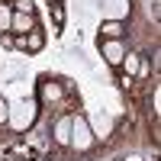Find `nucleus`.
<instances>
[{
  "label": "nucleus",
  "instance_id": "nucleus-4",
  "mask_svg": "<svg viewBox=\"0 0 161 161\" xmlns=\"http://www.w3.org/2000/svg\"><path fill=\"white\" fill-rule=\"evenodd\" d=\"M103 10H106V19L126 23V16H129V0H103Z\"/></svg>",
  "mask_w": 161,
  "mask_h": 161
},
{
  "label": "nucleus",
  "instance_id": "nucleus-10",
  "mask_svg": "<svg viewBox=\"0 0 161 161\" xmlns=\"http://www.w3.org/2000/svg\"><path fill=\"white\" fill-rule=\"evenodd\" d=\"M13 13H36V7L29 0H16V3H13Z\"/></svg>",
  "mask_w": 161,
  "mask_h": 161
},
{
  "label": "nucleus",
  "instance_id": "nucleus-12",
  "mask_svg": "<svg viewBox=\"0 0 161 161\" xmlns=\"http://www.w3.org/2000/svg\"><path fill=\"white\" fill-rule=\"evenodd\" d=\"M10 119V106H7V100H0V123H7Z\"/></svg>",
  "mask_w": 161,
  "mask_h": 161
},
{
  "label": "nucleus",
  "instance_id": "nucleus-1",
  "mask_svg": "<svg viewBox=\"0 0 161 161\" xmlns=\"http://www.w3.org/2000/svg\"><path fill=\"white\" fill-rule=\"evenodd\" d=\"M93 132H90V123H87V116H71V139H68V148H77V152H87L90 145H93Z\"/></svg>",
  "mask_w": 161,
  "mask_h": 161
},
{
  "label": "nucleus",
  "instance_id": "nucleus-7",
  "mask_svg": "<svg viewBox=\"0 0 161 161\" xmlns=\"http://www.w3.org/2000/svg\"><path fill=\"white\" fill-rule=\"evenodd\" d=\"M68 139H71V116H61L55 123V142L68 148Z\"/></svg>",
  "mask_w": 161,
  "mask_h": 161
},
{
  "label": "nucleus",
  "instance_id": "nucleus-2",
  "mask_svg": "<svg viewBox=\"0 0 161 161\" xmlns=\"http://www.w3.org/2000/svg\"><path fill=\"white\" fill-rule=\"evenodd\" d=\"M103 58H106V64H113V68H119L123 64V58H126V42L123 39H103Z\"/></svg>",
  "mask_w": 161,
  "mask_h": 161
},
{
  "label": "nucleus",
  "instance_id": "nucleus-8",
  "mask_svg": "<svg viewBox=\"0 0 161 161\" xmlns=\"http://www.w3.org/2000/svg\"><path fill=\"white\" fill-rule=\"evenodd\" d=\"M10 19H13V7L0 3V32H10Z\"/></svg>",
  "mask_w": 161,
  "mask_h": 161
},
{
  "label": "nucleus",
  "instance_id": "nucleus-9",
  "mask_svg": "<svg viewBox=\"0 0 161 161\" xmlns=\"http://www.w3.org/2000/svg\"><path fill=\"white\" fill-rule=\"evenodd\" d=\"M123 64H126V71H129V74H132V71H139V55H132V52H126Z\"/></svg>",
  "mask_w": 161,
  "mask_h": 161
},
{
  "label": "nucleus",
  "instance_id": "nucleus-3",
  "mask_svg": "<svg viewBox=\"0 0 161 161\" xmlns=\"http://www.w3.org/2000/svg\"><path fill=\"white\" fill-rule=\"evenodd\" d=\"M32 29H39L36 13H13V19H10V32L26 36V32H32Z\"/></svg>",
  "mask_w": 161,
  "mask_h": 161
},
{
  "label": "nucleus",
  "instance_id": "nucleus-6",
  "mask_svg": "<svg viewBox=\"0 0 161 161\" xmlns=\"http://www.w3.org/2000/svg\"><path fill=\"white\" fill-rule=\"evenodd\" d=\"M61 84H58V80H39V97H42V100H58L61 97Z\"/></svg>",
  "mask_w": 161,
  "mask_h": 161
},
{
  "label": "nucleus",
  "instance_id": "nucleus-11",
  "mask_svg": "<svg viewBox=\"0 0 161 161\" xmlns=\"http://www.w3.org/2000/svg\"><path fill=\"white\" fill-rule=\"evenodd\" d=\"M52 16H55V23L61 26V23H64V7H61V3H52Z\"/></svg>",
  "mask_w": 161,
  "mask_h": 161
},
{
  "label": "nucleus",
  "instance_id": "nucleus-13",
  "mask_svg": "<svg viewBox=\"0 0 161 161\" xmlns=\"http://www.w3.org/2000/svg\"><path fill=\"white\" fill-rule=\"evenodd\" d=\"M52 3H61V0H52Z\"/></svg>",
  "mask_w": 161,
  "mask_h": 161
},
{
  "label": "nucleus",
  "instance_id": "nucleus-5",
  "mask_svg": "<svg viewBox=\"0 0 161 161\" xmlns=\"http://www.w3.org/2000/svg\"><path fill=\"white\" fill-rule=\"evenodd\" d=\"M126 32V23H119V19H103L100 23V36L103 39H123Z\"/></svg>",
  "mask_w": 161,
  "mask_h": 161
}]
</instances>
